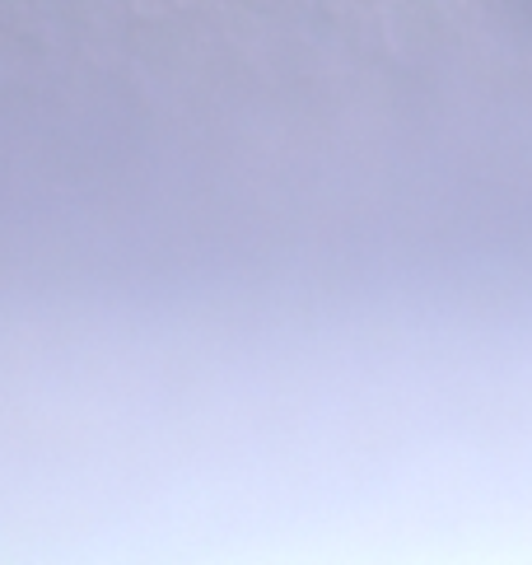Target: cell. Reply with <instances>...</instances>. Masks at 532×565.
<instances>
[{"label": "cell", "instance_id": "1", "mask_svg": "<svg viewBox=\"0 0 532 565\" xmlns=\"http://www.w3.org/2000/svg\"><path fill=\"white\" fill-rule=\"evenodd\" d=\"M150 6H169V0H150Z\"/></svg>", "mask_w": 532, "mask_h": 565}]
</instances>
